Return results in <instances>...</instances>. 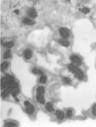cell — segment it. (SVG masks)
<instances>
[{
    "instance_id": "6da1fadb",
    "label": "cell",
    "mask_w": 96,
    "mask_h": 127,
    "mask_svg": "<svg viewBox=\"0 0 96 127\" xmlns=\"http://www.w3.org/2000/svg\"><path fill=\"white\" fill-rule=\"evenodd\" d=\"M68 69L69 70L74 74L75 77L79 80H82L84 78V73L77 66L73 65L72 64H69L68 66Z\"/></svg>"
},
{
    "instance_id": "7a4b0ae2",
    "label": "cell",
    "mask_w": 96,
    "mask_h": 127,
    "mask_svg": "<svg viewBox=\"0 0 96 127\" xmlns=\"http://www.w3.org/2000/svg\"><path fill=\"white\" fill-rule=\"evenodd\" d=\"M14 82V79L13 77L10 75H7L6 77H4L1 80V88L3 89L6 87L11 85Z\"/></svg>"
},
{
    "instance_id": "3957f363",
    "label": "cell",
    "mask_w": 96,
    "mask_h": 127,
    "mask_svg": "<svg viewBox=\"0 0 96 127\" xmlns=\"http://www.w3.org/2000/svg\"><path fill=\"white\" fill-rule=\"evenodd\" d=\"M45 89L43 87H39L37 88L36 93V99L41 104H44L45 103V99L44 94Z\"/></svg>"
},
{
    "instance_id": "277c9868",
    "label": "cell",
    "mask_w": 96,
    "mask_h": 127,
    "mask_svg": "<svg viewBox=\"0 0 96 127\" xmlns=\"http://www.w3.org/2000/svg\"><path fill=\"white\" fill-rule=\"evenodd\" d=\"M24 105L25 107V111L28 114H32L34 111V106L28 101H25L24 102Z\"/></svg>"
},
{
    "instance_id": "5b68a950",
    "label": "cell",
    "mask_w": 96,
    "mask_h": 127,
    "mask_svg": "<svg viewBox=\"0 0 96 127\" xmlns=\"http://www.w3.org/2000/svg\"><path fill=\"white\" fill-rule=\"evenodd\" d=\"M60 33L63 39H67L70 36V30L67 28H62L60 30Z\"/></svg>"
},
{
    "instance_id": "8992f818",
    "label": "cell",
    "mask_w": 96,
    "mask_h": 127,
    "mask_svg": "<svg viewBox=\"0 0 96 127\" xmlns=\"http://www.w3.org/2000/svg\"><path fill=\"white\" fill-rule=\"evenodd\" d=\"M72 64L76 66H80L82 64V61L80 58L76 55H72L71 57Z\"/></svg>"
},
{
    "instance_id": "52a82bcc",
    "label": "cell",
    "mask_w": 96,
    "mask_h": 127,
    "mask_svg": "<svg viewBox=\"0 0 96 127\" xmlns=\"http://www.w3.org/2000/svg\"><path fill=\"white\" fill-rule=\"evenodd\" d=\"M17 85H18V84L13 83V84H12L11 85H10L8 87V88L6 89L3 92V93L2 94V97L3 98H5V97H6L8 95V94L11 93V91H12V90L13 89V88L15 87Z\"/></svg>"
},
{
    "instance_id": "ba28073f",
    "label": "cell",
    "mask_w": 96,
    "mask_h": 127,
    "mask_svg": "<svg viewBox=\"0 0 96 127\" xmlns=\"http://www.w3.org/2000/svg\"><path fill=\"white\" fill-rule=\"evenodd\" d=\"M28 15L31 18H34L37 16V13L36 10L34 8H31L29 9L28 11Z\"/></svg>"
},
{
    "instance_id": "9c48e42d",
    "label": "cell",
    "mask_w": 96,
    "mask_h": 127,
    "mask_svg": "<svg viewBox=\"0 0 96 127\" xmlns=\"http://www.w3.org/2000/svg\"><path fill=\"white\" fill-rule=\"evenodd\" d=\"M23 54H24V57L26 59L29 60L32 58V52L31 50H30L29 49H26L24 51Z\"/></svg>"
},
{
    "instance_id": "30bf717a",
    "label": "cell",
    "mask_w": 96,
    "mask_h": 127,
    "mask_svg": "<svg viewBox=\"0 0 96 127\" xmlns=\"http://www.w3.org/2000/svg\"><path fill=\"white\" fill-rule=\"evenodd\" d=\"M56 116L60 120H62L64 118V113L62 111L58 110L56 111Z\"/></svg>"
},
{
    "instance_id": "8fae6325",
    "label": "cell",
    "mask_w": 96,
    "mask_h": 127,
    "mask_svg": "<svg viewBox=\"0 0 96 127\" xmlns=\"http://www.w3.org/2000/svg\"><path fill=\"white\" fill-rule=\"evenodd\" d=\"M59 43L61 45L65 47H68L70 45V43L66 39H60L59 41Z\"/></svg>"
},
{
    "instance_id": "7c38bea8",
    "label": "cell",
    "mask_w": 96,
    "mask_h": 127,
    "mask_svg": "<svg viewBox=\"0 0 96 127\" xmlns=\"http://www.w3.org/2000/svg\"><path fill=\"white\" fill-rule=\"evenodd\" d=\"M23 22L25 24L30 25H33L35 23V22L34 20L27 18H24L23 19Z\"/></svg>"
},
{
    "instance_id": "4fadbf2b",
    "label": "cell",
    "mask_w": 96,
    "mask_h": 127,
    "mask_svg": "<svg viewBox=\"0 0 96 127\" xmlns=\"http://www.w3.org/2000/svg\"><path fill=\"white\" fill-rule=\"evenodd\" d=\"M45 108L49 112H53L54 111V108L53 106V105L51 103L49 102H48L46 104Z\"/></svg>"
},
{
    "instance_id": "5bb4252c",
    "label": "cell",
    "mask_w": 96,
    "mask_h": 127,
    "mask_svg": "<svg viewBox=\"0 0 96 127\" xmlns=\"http://www.w3.org/2000/svg\"><path fill=\"white\" fill-rule=\"evenodd\" d=\"M3 46L4 47L10 48L12 47L14 45V43L13 41H10V42H5L4 43H3Z\"/></svg>"
},
{
    "instance_id": "9a60e30c",
    "label": "cell",
    "mask_w": 96,
    "mask_h": 127,
    "mask_svg": "<svg viewBox=\"0 0 96 127\" xmlns=\"http://www.w3.org/2000/svg\"><path fill=\"white\" fill-rule=\"evenodd\" d=\"M47 81V77L45 75H42L39 79V82L42 84L46 83Z\"/></svg>"
},
{
    "instance_id": "2e32d148",
    "label": "cell",
    "mask_w": 96,
    "mask_h": 127,
    "mask_svg": "<svg viewBox=\"0 0 96 127\" xmlns=\"http://www.w3.org/2000/svg\"><path fill=\"white\" fill-rule=\"evenodd\" d=\"M8 63L7 62H5L2 63L1 66V71H4L6 70L8 67Z\"/></svg>"
},
{
    "instance_id": "e0dca14e",
    "label": "cell",
    "mask_w": 96,
    "mask_h": 127,
    "mask_svg": "<svg viewBox=\"0 0 96 127\" xmlns=\"http://www.w3.org/2000/svg\"><path fill=\"white\" fill-rule=\"evenodd\" d=\"M11 51L8 50L6 51L4 54V59H8L11 56Z\"/></svg>"
},
{
    "instance_id": "ac0fdd59",
    "label": "cell",
    "mask_w": 96,
    "mask_h": 127,
    "mask_svg": "<svg viewBox=\"0 0 96 127\" xmlns=\"http://www.w3.org/2000/svg\"><path fill=\"white\" fill-rule=\"evenodd\" d=\"M32 72L34 73V74H39V75H42L43 72L40 70H38L37 69L34 68L32 70Z\"/></svg>"
},
{
    "instance_id": "d6986e66",
    "label": "cell",
    "mask_w": 96,
    "mask_h": 127,
    "mask_svg": "<svg viewBox=\"0 0 96 127\" xmlns=\"http://www.w3.org/2000/svg\"><path fill=\"white\" fill-rule=\"evenodd\" d=\"M63 82L66 84L69 85L71 83V81L69 77H65L63 79Z\"/></svg>"
},
{
    "instance_id": "ffe728a7",
    "label": "cell",
    "mask_w": 96,
    "mask_h": 127,
    "mask_svg": "<svg viewBox=\"0 0 96 127\" xmlns=\"http://www.w3.org/2000/svg\"><path fill=\"white\" fill-rule=\"evenodd\" d=\"M5 126H9V127H15L17 126L16 124H15L14 123L12 122H9L7 123L5 125Z\"/></svg>"
},
{
    "instance_id": "44dd1931",
    "label": "cell",
    "mask_w": 96,
    "mask_h": 127,
    "mask_svg": "<svg viewBox=\"0 0 96 127\" xmlns=\"http://www.w3.org/2000/svg\"><path fill=\"white\" fill-rule=\"evenodd\" d=\"M82 12L83 13L87 14L90 12V9L87 7H84L82 9Z\"/></svg>"
},
{
    "instance_id": "7402d4cb",
    "label": "cell",
    "mask_w": 96,
    "mask_h": 127,
    "mask_svg": "<svg viewBox=\"0 0 96 127\" xmlns=\"http://www.w3.org/2000/svg\"><path fill=\"white\" fill-rule=\"evenodd\" d=\"M66 114H67V116L69 118H71V117H72L73 115V112L71 110L69 109L68 110H67V113H66Z\"/></svg>"
},
{
    "instance_id": "603a6c76",
    "label": "cell",
    "mask_w": 96,
    "mask_h": 127,
    "mask_svg": "<svg viewBox=\"0 0 96 127\" xmlns=\"http://www.w3.org/2000/svg\"><path fill=\"white\" fill-rule=\"evenodd\" d=\"M92 113L94 116H96V104L94 105L92 108Z\"/></svg>"
},
{
    "instance_id": "cb8c5ba5",
    "label": "cell",
    "mask_w": 96,
    "mask_h": 127,
    "mask_svg": "<svg viewBox=\"0 0 96 127\" xmlns=\"http://www.w3.org/2000/svg\"><path fill=\"white\" fill-rule=\"evenodd\" d=\"M14 12L16 15H18L19 13V11L18 10H15L14 11Z\"/></svg>"
}]
</instances>
